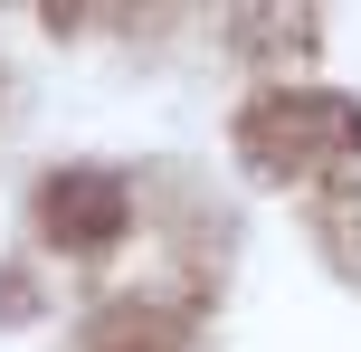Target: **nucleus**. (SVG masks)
I'll use <instances>...</instances> for the list:
<instances>
[{
  "instance_id": "nucleus-1",
  "label": "nucleus",
  "mask_w": 361,
  "mask_h": 352,
  "mask_svg": "<svg viewBox=\"0 0 361 352\" xmlns=\"http://www.w3.org/2000/svg\"><path fill=\"white\" fill-rule=\"evenodd\" d=\"M247 152H257V171H305V162H333V152H361V105L286 86L267 105H247Z\"/></svg>"
},
{
  "instance_id": "nucleus-2",
  "label": "nucleus",
  "mask_w": 361,
  "mask_h": 352,
  "mask_svg": "<svg viewBox=\"0 0 361 352\" xmlns=\"http://www.w3.org/2000/svg\"><path fill=\"white\" fill-rule=\"evenodd\" d=\"M38 229L57 248H105L124 229V181L114 171H57V181H38Z\"/></svg>"
}]
</instances>
